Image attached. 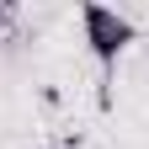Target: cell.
I'll return each mask as SVG.
<instances>
[{"mask_svg": "<svg viewBox=\"0 0 149 149\" xmlns=\"http://www.w3.org/2000/svg\"><path fill=\"white\" fill-rule=\"evenodd\" d=\"M80 27H85V48H91V59L101 64V85H107L112 69H117V59H123V48L133 43V22H128L123 11H112V6L85 0V6H80Z\"/></svg>", "mask_w": 149, "mask_h": 149, "instance_id": "1", "label": "cell"}, {"mask_svg": "<svg viewBox=\"0 0 149 149\" xmlns=\"http://www.w3.org/2000/svg\"><path fill=\"white\" fill-rule=\"evenodd\" d=\"M11 22H16V11H11V6H6V0H0V32H6V27H11Z\"/></svg>", "mask_w": 149, "mask_h": 149, "instance_id": "2", "label": "cell"}, {"mask_svg": "<svg viewBox=\"0 0 149 149\" xmlns=\"http://www.w3.org/2000/svg\"><path fill=\"white\" fill-rule=\"evenodd\" d=\"M37 149H64V144H37Z\"/></svg>", "mask_w": 149, "mask_h": 149, "instance_id": "3", "label": "cell"}]
</instances>
